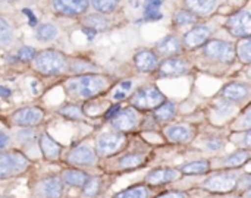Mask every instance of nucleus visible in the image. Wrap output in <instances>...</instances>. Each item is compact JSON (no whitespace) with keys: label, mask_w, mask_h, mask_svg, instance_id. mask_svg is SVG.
Wrapping results in <instances>:
<instances>
[{"label":"nucleus","mask_w":251,"mask_h":198,"mask_svg":"<svg viewBox=\"0 0 251 198\" xmlns=\"http://www.w3.org/2000/svg\"><path fill=\"white\" fill-rule=\"evenodd\" d=\"M106 79L100 75H81L68 81V91L79 99H91L101 93L106 87Z\"/></svg>","instance_id":"nucleus-1"},{"label":"nucleus","mask_w":251,"mask_h":198,"mask_svg":"<svg viewBox=\"0 0 251 198\" xmlns=\"http://www.w3.org/2000/svg\"><path fill=\"white\" fill-rule=\"evenodd\" d=\"M35 66L44 75H59L66 68V59L56 50H44L37 56Z\"/></svg>","instance_id":"nucleus-2"},{"label":"nucleus","mask_w":251,"mask_h":198,"mask_svg":"<svg viewBox=\"0 0 251 198\" xmlns=\"http://www.w3.org/2000/svg\"><path fill=\"white\" fill-rule=\"evenodd\" d=\"M28 166V160L18 153H0V179L12 178L24 172Z\"/></svg>","instance_id":"nucleus-3"},{"label":"nucleus","mask_w":251,"mask_h":198,"mask_svg":"<svg viewBox=\"0 0 251 198\" xmlns=\"http://www.w3.org/2000/svg\"><path fill=\"white\" fill-rule=\"evenodd\" d=\"M163 101H165V96L156 87H144V88L138 90L131 99L132 106L143 109V110L156 109Z\"/></svg>","instance_id":"nucleus-4"},{"label":"nucleus","mask_w":251,"mask_h":198,"mask_svg":"<svg viewBox=\"0 0 251 198\" xmlns=\"http://www.w3.org/2000/svg\"><path fill=\"white\" fill-rule=\"evenodd\" d=\"M204 54L210 59L231 63L235 57V49L231 43H226L222 40H212L206 44Z\"/></svg>","instance_id":"nucleus-5"},{"label":"nucleus","mask_w":251,"mask_h":198,"mask_svg":"<svg viewBox=\"0 0 251 198\" xmlns=\"http://www.w3.org/2000/svg\"><path fill=\"white\" fill-rule=\"evenodd\" d=\"M238 184V178L234 173H219L215 176H210L209 179H206V182L203 184L204 190L212 191V193H219V194H225L232 191Z\"/></svg>","instance_id":"nucleus-6"},{"label":"nucleus","mask_w":251,"mask_h":198,"mask_svg":"<svg viewBox=\"0 0 251 198\" xmlns=\"http://www.w3.org/2000/svg\"><path fill=\"white\" fill-rule=\"evenodd\" d=\"M228 31L238 38H250L251 37V15L249 12H237L226 22Z\"/></svg>","instance_id":"nucleus-7"},{"label":"nucleus","mask_w":251,"mask_h":198,"mask_svg":"<svg viewBox=\"0 0 251 198\" xmlns=\"http://www.w3.org/2000/svg\"><path fill=\"white\" fill-rule=\"evenodd\" d=\"M125 144V137L121 134H104L97 140L96 150L100 156H112Z\"/></svg>","instance_id":"nucleus-8"},{"label":"nucleus","mask_w":251,"mask_h":198,"mask_svg":"<svg viewBox=\"0 0 251 198\" xmlns=\"http://www.w3.org/2000/svg\"><path fill=\"white\" fill-rule=\"evenodd\" d=\"M43 110L38 107H25V109H19L18 112H15L12 115V119L15 124L21 125V126H34L38 125L43 121Z\"/></svg>","instance_id":"nucleus-9"},{"label":"nucleus","mask_w":251,"mask_h":198,"mask_svg":"<svg viewBox=\"0 0 251 198\" xmlns=\"http://www.w3.org/2000/svg\"><path fill=\"white\" fill-rule=\"evenodd\" d=\"M53 7L57 13L76 16L87 10L88 0H53Z\"/></svg>","instance_id":"nucleus-10"},{"label":"nucleus","mask_w":251,"mask_h":198,"mask_svg":"<svg viewBox=\"0 0 251 198\" xmlns=\"http://www.w3.org/2000/svg\"><path fill=\"white\" fill-rule=\"evenodd\" d=\"M68 162L78 166H93L97 162V156L90 147L82 146V147H76L69 153Z\"/></svg>","instance_id":"nucleus-11"},{"label":"nucleus","mask_w":251,"mask_h":198,"mask_svg":"<svg viewBox=\"0 0 251 198\" xmlns=\"http://www.w3.org/2000/svg\"><path fill=\"white\" fill-rule=\"evenodd\" d=\"M179 178V172L176 169H169V168H165V169H154L151 171L146 181L147 184L150 185H162V184H169V182H174Z\"/></svg>","instance_id":"nucleus-12"},{"label":"nucleus","mask_w":251,"mask_h":198,"mask_svg":"<svg viewBox=\"0 0 251 198\" xmlns=\"http://www.w3.org/2000/svg\"><path fill=\"white\" fill-rule=\"evenodd\" d=\"M38 190L43 198H60L63 194V184L57 176H51L41 181Z\"/></svg>","instance_id":"nucleus-13"},{"label":"nucleus","mask_w":251,"mask_h":198,"mask_svg":"<svg viewBox=\"0 0 251 198\" xmlns=\"http://www.w3.org/2000/svg\"><path fill=\"white\" fill-rule=\"evenodd\" d=\"M188 71V65L182 59H168L160 65V76H179Z\"/></svg>","instance_id":"nucleus-14"},{"label":"nucleus","mask_w":251,"mask_h":198,"mask_svg":"<svg viewBox=\"0 0 251 198\" xmlns=\"http://www.w3.org/2000/svg\"><path fill=\"white\" fill-rule=\"evenodd\" d=\"M112 124L119 131H131L137 125V113L134 109H125L113 118Z\"/></svg>","instance_id":"nucleus-15"},{"label":"nucleus","mask_w":251,"mask_h":198,"mask_svg":"<svg viewBox=\"0 0 251 198\" xmlns=\"http://www.w3.org/2000/svg\"><path fill=\"white\" fill-rule=\"evenodd\" d=\"M209 35H210V29L207 26H196V28H193L191 31H188L185 34L184 41H185V44L188 47L196 49V47L204 44L207 41Z\"/></svg>","instance_id":"nucleus-16"},{"label":"nucleus","mask_w":251,"mask_h":198,"mask_svg":"<svg viewBox=\"0 0 251 198\" xmlns=\"http://www.w3.org/2000/svg\"><path fill=\"white\" fill-rule=\"evenodd\" d=\"M134 60H135V66L141 72H150L157 66V56L150 50H143L137 53Z\"/></svg>","instance_id":"nucleus-17"},{"label":"nucleus","mask_w":251,"mask_h":198,"mask_svg":"<svg viewBox=\"0 0 251 198\" xmlns=\"http://www.w3.org/2000/svg\"><path fill=\"white\" fill-rule=\"evenodd\" d=\"M40 147H41V151H43L44 157L49 159V160L57 159L60 156V153H62V147L51 137H49L47 134L41 135V138H40Z\"/></svg>","instance_id":"nucleus-18"},{"label":"nucleus","mask_w":251,"mask_h":198,"mask_svg":"<svg viewBox=\"0 0 251 198\" xmlns=\"http://www.w3.org/2000/svg\"><path fill=\"white\" fill-rule=\"evenodd\" d=\"M62 178L71 187H84L90 181V176L85 172L78 171V169H66L62 173Z\"/></svg>","instance_id":"nucleus-19"},{"label":"nucleus","mask_w":251,"mask_h":198,"mask_svg":"<svg viewBox=\"0 0 251 198\" xmlns=\"http://www.w3.org/2000/svg\"><path fill=\"white\" fill-rule=\"evenodd\" d=\"M157 50L160 54H175L181 50V41L179 38L174 37V35H169L166 38H163L159 44H157Z\"/></svg>","instance_id":"nucleus-20"},{"label":"nucleus","mask_w":251,"mask_h":198,"mask_svg":"<svg viewBox=\"0 0 251 198\" xmlns=\"http://www.w3.org/2000/svg\"><path fill=\"white\" fill-rule=\"evenodd\" d=\"M224 97L228 99V100H234V101H238V100H243L247 94H249V88L243 84H229L224 88Z\"/></svg>","instance_id":"nucleus-21"},{"label":"nucleus","mask_w":251,"mask_h":198,"mask_svg":"<svg viewBox=\"0 0 251 198\" xmlns=\"http://www.w3.org/2000/svg\"><path fill=\"white\" fill-rule=\"evenodd\" d=\"M166 137H168V140H171L174 143H184V141L190 140L191 132L187 126L176 125V126H171L166 129Z\"/></svg>","instance_id":"nucleus-22"},{"label":"nucleus","mask_w":251,"mask_h":198,"mask_svg":"<svg viewBox=\"0 0 251 198\" xmlns=\"http://www.w3.org/2000/svg\"><path fill=\"white\" fill-rule=\"evenodd\" d=\"M209 169H210L209 162H206V160H196V162L184 165L181 168V172L185 173V175H201V173L209 172Z\"/></svg>","instance_id":"nucleus-23"},{"label":"nucleus","mask_w":251,"mask_h":198,"mask_svg":"<svg viewBox=\"0 0 251 198\" xmlns=\"http://www.w3.org/2000/svg\"><path fill=\"white\" fill-rule=\"evenodd\" d=\"M216 0H187V6L191 12L199 15H207L215 7Z\"/></svg>","instance_id":"nucleus-24"},{"label":"nucleus","mask_w":251,"mask_h":198,"mask_svg":"<svg viewBox=\"0 0 251 198\" xmlns=\"http://www.w3.org/2000/svg\"><path fill=\"white\" fill-rule=\"evenodd\" d=\"M150 191L143 187V185H137V187H131L125 191L118 193L113 198H149Z\"/></svg>","instance_id":"nucleus-25"},{"label":"nucleus","mask_w":251,"mask_h":198,"mask_svg":"<svg viewBox=\"0 0 251 198\" xmlns=\"http://www.w3.org/2000/svg\"><path fill=\"white\" fill-rule=\"evenodd\" d=\"M250 157H251V153L250 151H247V150L237 151V153L231 154L229 157H226V160H225V166H226V168H238V166L244 165Z\"/></svg>","instance_id":"nucleus-26"},{"label":"nucleus","mask_w":251,"mask_h":198,"mask_svg":"<svg viewBox=\"0 0 251 198\" xmlns=\"http://www.w3.org/2000/svg\"><path fill=\"white\" fill-rule=\"evenodd\" d=\"M56 35H57V29L51 24H43L35 31V37L40 41H51Z\"/></svg>","instance_id":"nucleus-27"},{"label":"nucleus","mask_w":251,"mask_h":198,"mask_svg":"<svg viewBox=\"0 0 251 198\" xmlns=\"http://www.w3.org/2000/svg\"><path fill=\"white\" fill-rule=\"evenodd\" d=\"M144 162V157L141 154H128L125 157L121 159L119 162V166L121 169H125V171H132V169H137L143 165Z\"/></svg>","instance_id":"nucleus-28"},{"label":"nucleus","mask_w":251,"mask_h":198,"mask_svg":"<svg viewBox=\"0 0 251 198\" xmlns=\"http://www.w3.org/2000/svg\"><path fill=\"white\" fill-rule=\"evenodd\" d=\"M163 0H146V18L150 21H156L162 18L160 13V6H162Z\"/></svg>","instance_id":"nucleus-29"},{"label":"nucleus","mask_w":251,"mask_h":198,"mask_svg":"<svg viewBox=\"0 0 251 198\" xmlns=\"http://www.w3.org/2000/svg\"><path fill=\"white\" fill-rule=\"evenodd\" d=\"M175 115V104L174 103H162L156 109V118L160 121H169Z\"/></svg>","instance_id":"nucleus-30"},{"label":"nucleus","mask_w":251,"mask_h":198,"mask_svg":"<svg viewBox=\"0 0 251 198\" xmlns=\"http://www.w3.org/2000/svg\"><path fill=\"white\" fill-rule=\"evenodd\" d=\"M85 26H88V28H91L94 31H97V29L101 31V29H104L107 26V22H106L104 18H101L99 15H91V16H88L85 19Z\"/></svg>","instance_id":"nucleus-31"},{"label":"nucleus","mask_w":251,"mask_h":198,"mask_svg":"<svg viewBox=\"0 0 251 198\" xmlns=\"http://www.w3.org/2000/svg\"><path fill=\"white\" fill-rule=\"evenodd\" d=\"M175 22L178 25H188L196 22V15L188 10H178L175 15Z\"/></svg>","instance_id":"nucleus-32"},{"label":"nucleus","mask_w":251,"mask_h":198,"mask_svg":"<svg viewBox=\"0 0 251 198\" xmlns=\"http://www.w3.org/2000/svg\"><path fill=\"white\" fill-rule=\"evenodd\" d=\"M100 191V181L99 179H90L84 187H82V194L84 197H94Z\"/></svg>","instance_id":"nucleus-33"},{"label":"nucleus","mask_w":251,"mask_h":198,"mask_svg":"<svg viewBox=\"0 0 251 198\" xmlns=\"http://www.w3.org/2000/svg\"><path fill=\"white\" fill-rule=\"evenodd\" d=\"M91 1L93 6L100 12H112L119 3V0H91Z\"/></svg>","instance_id":"nucleus-34"},{"label":"nucleus","mask_w":251,"mask_h":198,"mask_svg":"<svg viewBox=\"0 0 251 198\" xmlns=\"http://www.w3.org/2000/svg\"><path fill=\"white\" fill-rule=\"evenodd\" d=\"M12 28H10V25L3 19V18H0V43H3V44H7L10 40H12Z\"/></svg>","instance_id":"nucleus-35"},{"label":"nucleus","mask_w":251,"mask_h":198,"mask_svg":"<svg viewBox=\"0 0 251 198\" xmlns=\"http://www.w3.org/2000/svg\"><path fill=\"white\" fill-rule=\"evenodd\" d=\"M60 113L62 115H65L66 118H71V119H81V110H79V107H76V106H66V107H63L62 110H60Z\"/></svg>","instance_id":"nucleus-36"},{"label":"nucleus","mask_w":251,"mask_h":198,"mask_svg":"<svg viewBox=\"0 0 251 198\" xmlns=\"http://www.w3.org/2000/svg\"><path fill=\"white\" fill-rule=\"evenodd\" d=\"M18 56H19V59H21V60H24V62H29V60H32V59L35 57V50H34L32 47L24 46V47L19 50Z\"/></svg>","instance_id":"nucleus-37"},{"label":"nucleus","mask_w":251,"mask_h":198,"mask_svg":"<svg viewBox=\"0 0 251 198\" xmlns=\"http://www.w3.org/2000/svg\"><path fill=\"white\" fill-rule=\"evenodd\" d=\"M119 112H121V106H119V104H115V106H112V107L106 112V118H107V119H113Z\"/></svg>","instance_id":"nucleus-38"},{"label":"nucleus","mask_w":251,"mask_h":198,"mask_svg":"<svg viewBox=\"0 0 251 198\" xmlns=\"http://www.w3.org/2000/svg\"><path fill=\"white\" fill-rule=\"evenodd\" d=\"M156 198H187V197H185V194H182V193L171 191V193H165V194H162V196H159V197H156Z\"/></svg>","instance_id":"nucleus-39"},{"label":"nucleus","mask_w":251,"mask_h":198,"mask_svg":"<svg viewBox=\"0 0 251 198\" xmlns=\"http://www.w3.org/2000/svg\"><path fill=\"white\" fill-rule=\"evenodd\" d=\"M22 12L28 16V19H29V25H31V26H35V25H37V18L32 15V12H31L29 9H24Z\"/></svg>","instance_id":"nucleus-40"},{"label":"nucleus","mask_w":251,"mask_h":198,"mask_svg":"<svg viewBox=\"0 0 251 198\" xmlns=\"http://www.w3.org/2000/svg\"><path fill=\"white\" fill-rule=\"evenodd\" d=\"M207 146L212 150H219V148H222V141L221 140H212V141L207 143Z\"/></svg>","instance_id":"nucleus-41"},{"label":"nucleus","mask_w":251,"mask_h":198,"mask_svg":"<svg viewBox=\"0 0 251 198\" xmlns=\"http://www.w3.org/2000/svg\"><path fill=\"white\" fill-rule=\"evenodd\" d=\"M7 143H9V137H7L4 132H1V131H0V150H1V148H4V147L7 146Z\"/></svg>","instance_id":"nucleus-42"},{"label":"nucleus","mask_w":251,"mask_h":198,"mask_svg":"<svg viewBox=\"0 0 251 198\" xmlns=\"http://www.w3.org/2000/svg\"><path fill=\"white\" fill-rule=\"evenodd\" d=\"M240 185H241V187H246V188H251V175H246V176L240 181Z\"/></svg>","instance_id":"nucleus-43"},{"label":"nucleus","mask_w":251,"mask_h":198,"mask_svg":"<svg viewBox=\"0 0 251 198\" xmlns=\"http://www.w3.org/2000/svg\"><path fill=\"white\" fill-rule=\"evenodd\" d=\"M82 31L87 34V38H88V40H93V38L96 37V31H94V29H91V28H88V26H84V28H82Z\"/></svg>","instance_id":"nucleus-44"},{"label":"nucleus","mask_w":251,"mask_h":198,"mask_svg":"<svg viewBox=\"0 0 251 198\" xmlns=\"http://www.w3.org/2000/svg\"><path fill=\"white\" fill-rule=\"evenodd\" d=\"M244 125H246L247 128H251V107L247 110V113H246V116H244Z\"/></svg>","instance_id":"nucleus-45"},{"label":"nucleus","mask_w":251,"mask_h":198,"mask_svg":"<svg viewBox=\"0 0 251 198\" xmlns=\"http://www.w3.org/2000/svg\"><path fill=\"white\" fill-rule=\"evenodd\" d=\"M9 96H10V90L4 88V87H0V97L1 99H7Z\"/></svg>","instance_id":"nucleus-46"},{"label":"nucleus","mask_w":251,"mask_h":198,"mask_svg":"<svg viewBox=\"0 0 251 198\" xmlns=\"http://www.w3.org/2000/svg\"><path fill=\"white\" fill-rule=\"evenodd\" d=\"M125 96H126V91L119 90V91L115 93V100H122V99H125Z\"/></svg>","instance_id":"nucleus-47"},{"label":"nucleus","mask_w":251,"mask_h":198,"mask_svg":"<svg viewBox=\"0 0 251 198\" xmlns=\"http://www.w3.org/2000/svg\"><path fill=\"white\" fill-rule=\"evenodd\" d=\"M131 87H132V82H131V81H124V82L121 84V88H122L124 91H128Z\"/></svg>","instance_id":"nucleus-48"},{"label":"nucleus","mask_w":251,"mask_h":198,"mask_svg":"<svg viewBox=\"0 0 251 198\" xmlns=\"http://www.w3.org/2000/svg\"><path fill=\"white\" fill-rule=\"evenodd\" d=\"M244 143H246V146H249L251 147V131L246 135V138H244Z\"/></svg>","instance_id":"nucleus-49"},{"label":"nucleus","mask_w":251,"mask_h":198,"mask_svg":"<svg viewBox=\"0 0 251 198\" xmlns=\"http://www.w3.org/2000/svg\"><path fill=\"white\" fill-rule=\"evenodd\" d=\"M246 197H247V198H251V190H249V191H247V194H246Z\"/></svg>","instance_id":"nucleus-50"},{"label":"nucleus","mask_w":251,"mask_h":198,"mask_svg":"<svg viewBox=\"0 0 251 198\" xmlns=\"http://www.w3.org/2000/svg\"><path fill=\"white\" fill-rule=\"evenodd\" d=\"M247 40H249V43H250V44H251V37H250V38H247Z\"/></svg>","instance_id":"nucleus-51"},{"label":"nucleus","mask_w":251,"mask_h":198,"mask_svg":"<svg viewBox=\"0 0 251 198\" xmlns=\"http://www.w3.org/2000/svg\"><path fill=\"white\" fill-rule=\"evenodd\" d=\"M250 78H251V69H250Z\"/></svg>","instance_id":"nucleus-52"},{"label":"nucleus","mask_w":251,"mask_h":198,"mask_svg":"<svg viewBox=\"0 0 251 198\" xmlns=\"http://www.w3.org/2000/svg\"><path fill=\"white\" fill-rule=\"evenodd\" d=\"M235 198H240V197H235Z\"/></svg>","instance_id":"nucleus-53"}]
</instances>
